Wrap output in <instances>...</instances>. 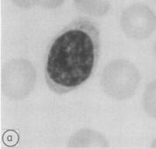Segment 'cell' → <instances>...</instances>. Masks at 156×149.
Listing matches in <instances>:
<instances>
[{
    "label": "cell",
    "mask_w": 156,
    "mask_h": 149,
    "mask_svg": "<svg viewBox=\"0 0 156 149\" xmlns=\"http://www.w3.org/2000/svg\"><path fill=\"white\" fill-rule=\"evenodd\" d=\"M99 55L97 23L87 18L73 20L48 46L45 63L47 84L59 95L76 90L92 75Z\"/></svg>",
    "instance_id": "1"
},
{
    "label": "cell",
    "mask_w": 156,
    "mask_h": 149,
    "mask_svg": "<svg viewBox=\"0 0 156 149\" xmlns=\"http://www.w3.org/2000/svg\"><path fill=\"white\" fill-rule=\"evenodd\" d=\"M138 69L131 62L117 60L103 72L101 83L105 91L115 99H126L131 97L139 84Z\"/></svg>",
    "instance_id": "2"
},
{
    "label": "cell",
    "mask_w": 156,
    "mask_h": 149,
    "mask_svg": "<svg viewBox=\"0 0 156 149\" xmlns=\"http://www.w3.org/2000/svg\"><path fill=\"white\" fill-rule=\"evenodd\" d=\"M25 81L34 83V69L30 62L24 60H17L9 62L4 71L3 86L8 97L14 99H21L33 90L34 84Z\"/></svg>",
    "instance_id": "3"
},
{
    "label": "cell",
    "mask_w": 156,
    "mask_h": 149,
    "mask_svg": "<svg viewBox=\"0 0 156 149\" xmlns=\"http://www.w3.org/2000/svg\"><path fill=\"white\" fill-rule=\"evenodd\" d=\"M122 27L134 39H146L154 31L156 17L147 5L141 4L129 7L122 15Z\"/></svg>",
    "instance_id": "4"
},
{
    "label": "cell",
    "mask_w": 156,
    "mask_h": 149,
    "mask_svg": "<svg viewBox=\"0 0 156 149\" xmlns=\"http://www.w3.org/2000/svg\"><path fill=\"white\" fill-rule=\"evenodd\" d=\"M143 104L150 113L156 114V81L149 83L143 95Z\"/></svg>",
    "instance_id": "5"
},
{
    "label": "cell",
    "mask_w": 156,
    "mask_h": 149,
    "mask_svg": "<svg viewBox=\"0 0 156 149\" xmlns=\"http://www.w3.org/2000/svg\"><path fill=\"white\" fill-rule=\"evenodd\" d=\"M155 52H156V46H155Z\"/></svg>",
    "instance_id": "6"
}]
</instances>
